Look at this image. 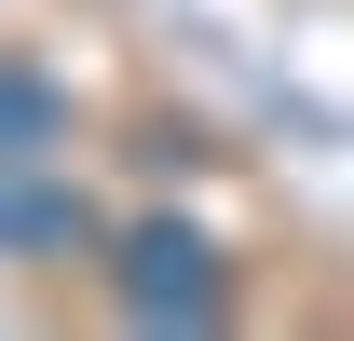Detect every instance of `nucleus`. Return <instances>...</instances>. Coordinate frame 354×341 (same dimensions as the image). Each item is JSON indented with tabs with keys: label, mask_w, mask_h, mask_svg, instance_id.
<instances>
[{
	"label": "nucleus",
	"mask_w": 354,
	"mask_h": 341,
	"mask_svg": "<svg viewBox=\"0 0 354 341\" xmlns=\"http://www.w3.org/2000/svg\"><path fill=\"white\" fill-rule=\"evenodd\" d=\"M109 287H123V314H136V328H218V314H232V287H218V246H205V232H177V218L123 232Z\"/></svg>",
	"instance_id": "1"
},
{
	"label": "nucleus",
	"mask_w": 354,
	"mask_h": 341,
	"mask_svg": "<svg viewBox=\"0 0 354 341\" xmlns=\"http://www.w3.org/2000/svg\"><path fill=\"white\" fill-rule=\"evenodd\" d=\"M68 232H82V191L41 177V150H28V164H0V246H68Z\"/></svg>",
	"instance_id": "2"
},
{
	"label": "nucleus",
	"mask_w": 354,
	"mask_h": 341,
	"mask_svg": "<svg viewBox=\"0 0 354 341\" xmlns=\"http://www.w3.org/2000/svg\"><path fill=\"white\" fill-rule=\"evenodd\" d=\"M55 123H68V96L28 69V55H0V164H28V150H55Z\"/></svg>",
	"instance_id": "3"
}]
</instances>
